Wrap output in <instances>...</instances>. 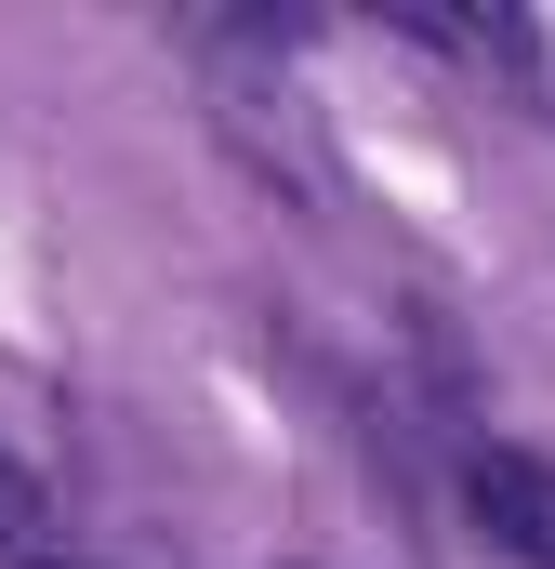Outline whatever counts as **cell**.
Returning <instances> with one entry per match:
<instances>
[{
	"label": "cell",
	"mask_w": 555,
	"mask_h": 569,
	"mask_svg": "<svg viewBox=\"0 0 555 569\" xmlns=\"http://www.w3.org/2000/svg\"><path fill=\"white\" fill-rule=\"evenodd\" d=\"M463 503L490 517V543H503V557L555 569V450H516V437L463 450Z\"/></svg>",
	"instance_id": "cell-1"
},
{
	"label": "cell",
	"mask_w": 555,
	"mask_h": 569,
	"mask_svg": "<svg viewBox=\"0 0 555 569\" xmlns=\"http://www.w3.org/2000/svg\"><path fill=\"white\" fill-rule=\"evenodd\" d=\"M27 557H53V503H40L27 463H0V569H27Z\"/></svg>",
	"instance_id": "cell-2"
},
{
	"label": "cell",
	"mask_w": 555,
	"mask_h": 569,
	"mask_svg": "<svg viewBox=\"0 0 555 569\" xmlns=\"http://www.w3.org/2000/svg\"><path fill=\"white\" fill-rule=\"evenodd\" d=\"M27 569H93V557H27Z\"/></svg>",
	"instance_id": "cell-3"
}]
</instances>
